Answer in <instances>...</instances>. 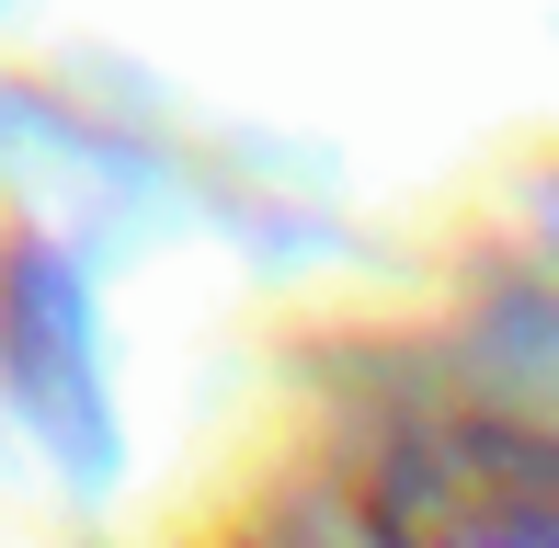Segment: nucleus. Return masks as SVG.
<instances>
[{"instance_id":"1","label":"nucleus","mask_w":559,"mask_h":548,"mask_svg":"<svg viewBox=\"0 0 559 548\" xmlns=\"http://www.w3.org/2000/svg\"><path fill=\"white\" fill-rule=\"evenodd\" d=\"M377 548H559V434L435 422L366 491Z\"/></svg>"}]
</instances>
